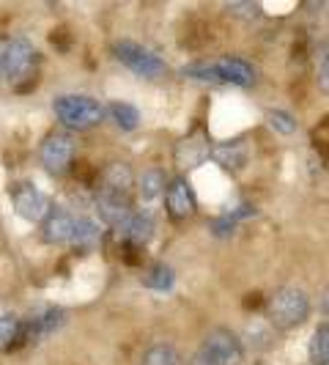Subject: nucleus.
Segmentation results:
<instances>
[{"mask_svg": "<svg viewBox=\"0 0 329 365\" xmlns=\"http://www.w3.org/2000/svg\"><path fill=\"white\" fill-rule=\"evenodd\" d=\"M74 234V217L63 209H50V215L41 220V239L47 245H69Z\"/></svg>", "mask_w": 329, "mask_h": 365, "instance_id": "obj_11", "label": "nucleus"}, {"mask_svg": "<svg viewBox=\"0 0 329 365\" xmlns=\"http://www.w3.org/2000/svg\"><path fill=\"white\" fill-rule=\"evenodd\" d=\"M266 121H269V127L274 132H280V135H293L296 132V118H293L291 113H286V110H269L266 113Z\"/></svg>", "mask_w": 329, "mask_h": 365, "instance_id": "obj_23", "label": "nucleus"}, {"mask_svg": "<svg viewBox=\"0 0 329 365\" xmlns=\"http://www.w3.org/2000/svg\"><path fill=\"white\" fill-rule=\"evenodd\" d=\"M53 113L66 129H91L105 118V108L96 99L80 93L58 96L53 102Z\"/></svg>", "mask_w": 329, "mask_h": 365, "instance_id": "obj_4", "label": "nucleus"}, {"mask_svg": "<svg viewBox=\"0 0 329 365\" xmlns=\"http://www.w3.org/2000/svg\"><path fill=\"white\" fill-rule=\"evenodd\" d=\"M143 286H148L151 292H170L176 286V274L167 264H154L146 274H143Z\"/></svg>", "mask_w": 329, "mask_h": 365, "instance_id": "obj_19", "label": "nucleus"}, {"mask_svg": "<svg viewBox=\"0 0 329 365\" xmlns=\"http://www.w3.org/2000/svg\"><path fill=\"white\" fill-rule=\"evenodd\" d=\"M228 11H231V14H236V17L253 19L261 9H258V3H247V0L241 3V0H239V3H228Z\"/></svg>", "mask_w": 329, "mask_h": 365, "instance_id": "obj_25", "label": "nucleus"}, {"mask_svg": "<svg viewBox=\"0 0 329 365\" xmlns=\"http://www.w3.org/2000/svg\"><path fill=\"white\" fill-rule=\"evenodd\" d=\"M184 77L212 83V86H239L247 88L256 83V69L241 58H217V61H201L184 66Z\"/></svg>", "mask_w": 329, "mask_h": 365, "instance_id": "obj_1", "label": "nucleus"}, {"mask_svg": "<svg viewBox=\"0 0 329 365\" xmlns=\"http://www.w3.org/2000/svg\"><path fill=\"white\" fill-rule=\"evenodd\" d=\"M22 338V324L14 316H0V349H11Z\"/></svg>", "mask_w": 329, "mask_h": 365, "instance_id": "obj_22", "label": "nucleus"}, {"mask_svg": "<svg viewBox=\"0 0 329 365\" xmlns=\"http://www.w3.org/2000/svg\"><path fill=\"white\" fill-rule=\"evenodd\" d=\"M99 242H102V225L91 217H80L74 220V234H72V242L74 250H83V253H88L93 247H99Z\"/></svg>", "mask_w": 329, "mask_h": 365, "instance_id": "obj_15", "label": "nucleus"}, {"mask_svg": "<svg viewBox=\"0 0 329 365\" xmlns=\"http://www.w3.org/2000/svg\"><path fill=\"white\" fill-rule=\"evenodd\" d=\"M164 209L170 220L182 222V220H189L195 212H198V201H195V192L187 179H170L167 187H164Z\"/></svg>", "mask_w": 329, "mask_h": 365, "instance_id": "obj_9", "label": "nucleus"}, {"mask_svg": "<svg viewBox=\"0 0 329 365\" xmlns=\"http://www.w3.org/2000/svg\"><path fill=\"white\" fill-rule=\"evenodd\" d=\"M327 69H329L327 53H321V72H318V77H321V91H329V77H327Z\"/></svg>", "mask_w": 329, "mask_h": 365, "instance_id": "obj_26", "label": "nucleus"}, {"mask_svg": "<svg viewBox=\"0 0 329 365\" xmlns=\"http://www.w3.org/2000/svg\"><path fill=\"white\" fill-rule=\"evenodd\" d=\"M96 212H99V220L105 222V225H113L115 231L132 217V203H129V195L124 192H113V190H99L96 192Z\"/></svg>", "mask_w": 329, "mask_h": 365, "instance_id": "obj_10", "label": "nucleus"}, {"mask_svg": "<svg viewBox=\"0 0 329 365\" xmlns=\"http://www.w3.org/2000/svg\"><path fill=\"white\" fill-rule=\"evenodd\" d=\"M308 357L313 365H329V324L321 322L310 338V346H308Z\"/></svg>", "mask_w": 329, "mask_h": 365, "instance_id": "obj_18", "label": "nucleus"}, {"mask_svg": "<svg viewBox=\"0 0 329 365\" xmlns=\"http://www.w3.org/2000/svg\"><path fill=\"white\" fill-rule=\"evenodd\" d=\"M63 322V311H47V313H41V316H36V322L31 324V332H38V335H50L58 324Z\"/></svg>", "mask_w": 329, "mask_h": 365, "instance_id": "obj_24", "label": "nucleus"}, {"mask_svg": "<svg viewBox=\"0 0 329 365\" xmlns=\"http://www.w3.org/2000/svg\"><path fill=\"white\" fill-rule=\"evenodd\" d=\"M132 184H135V173H132V168H129L127 163L105 165V170H102V187H105V190H113V192H124V195H129Z\"/></svg>", "mask_w": 329, "mask_h": 365, "instance_id": "obj_16", "label": "nucleus"}, {"mask_svg": "<svg viewBox=\"0 0 329 365\" xmlns=\"http://www.w3.org/2000/svg\"><path fill=\"white\" fill-rule=\"evenodd\" d=\"M41 168L50 176H63L74 163V140L69 132H50L38 148Z\"/></svg>", "mask_w": 329, "mask_h": 365, "instance_id": "obj_7", "label": "nucleus"}, {"mask_svg": "<svg viewBox=\"0 0 329 365\" xmlns=\"http://www.w3.org/2000/svg\"><path fill=\"white\" fill-rule=\"evenodd\" d=\"M113 55L127 66L129 72L143 77V80H160L167 72V63L160 55L146 50L143 44H135V41H115L113 44Z\"/></svg>", "mask_w": 329, "mask_h": 365, "instance_id": "obj_5", "label": "nucleus"}, {"mask_svg": "<svg viewBox=\"0 0 329 365\" xmlns=\"http://www.w3.org/2000/svg\"><path fill=\"white\" fill-rule=\"evenodd\" d=\"M209 154H212V148H209V140L203 138L201 132H195V135H187L179 140V146H176V163L187 168V170H192V168H201L206 160H209Z\"/></svg>", "mask_w": 329, "mask_h": 365, "instance_id": "obj_12", "label": "nucleus"}, {"mask_svg": "<svg viewBox=\"0 0 329 365\" xmlns=\"http://www.w3.org/2000/svg\"><path fill=\"white\" fill-rule=\"evenodd\" d=\"M3 53H6V38H0V72H3Z\"/></svg>", "mask_w": 329, "mask_h": 365, "instance_id": "obj_27", "label": "nucleus"}, {"mask_svg": "<svg viewBox=\"0 0 329 365\" xmlns=\"http://www.w3.org/2000/svg\"><path fill=\"white\" fill-rule=\"evenodd\" d=\"M118 234L127 239L129 245L143 247V245H148L151 237H154V217H151L148 212H132V217L118 228Z\"/></svg>", "mask_w": 329, "mask_h": 365, "instance_id": "obj_14", "label": "nucleus"}, {"mask_svg": "<svg viewBox=\"0 0 329 365\" xmlns=\"http://www.w3.org/2000/svg\"><path fill=\"white\" fill-rule=\"evenodd\" d=\"M209 157L217 165H222V168H228V170H239V168L247 165V157H250V154H247V146H244L241 140H234V143L217 146Z\"/></svg>", "mask_w": 329, "mask_h": 365, "instance_id": "obj_17", "label": "nucleus"}, {"mask_svg": "<svg viewBox=\"0 0 329 365\" xmlns=\"http://www.w3.org/2000/svg\"><path fill=\"white\" fill-rule=\"evenodd\" d=\"M198 360H203L206 365H241L244 349H241V341L231 329L217 327L203 338Z\"/></svg>", "mask_w": 329, "mask_h": 365, "instance_id": "obj_6", "label": "nucleus"}, {"mask_svg": "<svg viewBox=\"0 0 329 365\" xmlns=\"http://www.w3.org/2000/svg\"><path fill=\"white\" fill-rule=\"evenodd\" d=\"M11 201H14V212L28 222H41L50 215V201L31 182H19L11 192Z\"/></svg>", "mask_w": 329, "mask_h": 365, "instance_id": "obj_8", "label": "nucleus"}, {"mask_svg": "<svg viewBox=\"0 0 329 365\" xmlns=\"http://www.w3.org/2000/svg\"><path fill=\"white\" fill-rule=\"evenodd\" d=\"M36 66H38V53L28 38H6L0 80H6V83L14 86V88H22L25 83L33 80Z\"/></svg>", "mask_w": 329, "mask_h": 365, "instance_id": "obj_3", "label": "nucleus"}, {"mask_svg": "<svg viewBox=\"0 0 329 365\" xmlns=\"http://www.w3.org/2000/svg\"><path fill=\"white\" fill-rule=\"evenodd\" d=\"M110 115H113L115 127H121L124 132H132V129L140 127V113H137V108L127 105V102H113L110 105Z\"/></svg>", "mask_w": 329, "mask_h": 365, "instance_id": "obj_20", "label": "nucleus"}, {"mask_svg": "<svg viewBox=\"0 0 329 365\" xmlns=\"http://www.w3.org/2000/svg\"><path fill=\"white\" fill-rule=\"evenodd\" d=\"M266 313H269L272 327L293 329L299 327V324H305V319L310 316V299H308V294L302 292V289L286 286V289L272 294Z\"/></svg>", "mask_w": 329, "mask_h": 365, "instance_id": "obj_2", "label": "nucleus"}, {"mask_svg": "<svg viewBox=\"0 0 329 365\" xmlns=\"http://www.w3.org/2000/svg\"><path fill=\"white\" fill-rule=\"evenodd\" d=\"M143 365H182V357L179 351L167 344H160V346H151L143 357Z\"/></svg>", "mask_w": 329, "mask_h": 365, "instance_id": "obj_21", "label": "nucleus"}, {"mask_svg": "<svg viewBox=\"0 0 329 365\" xmlns=\"http://www.w3.org/2000/svg\"><path fill=\"white\" fill-rule=\"evenodd\" d=\"M135 182H137V195H140V201L146 203L148 209L162 201L164 187H167L164 170H160V168H148V170L140 173V179H135Z\"/></svg>", "mask_w": 329, "mask_h": 365, "instance_id": "obj_13", "label": "nucleus"}]
</instances>
